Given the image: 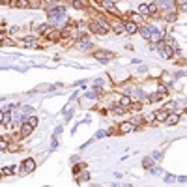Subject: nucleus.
I'll list each match as a JSON object with an SVG mask.
<instances>
[{"instance_id": "obj_9", "label": "nucleus", "mask_w": 187, "mask_h": 187, "mask_svg": "<svg viewBox=\"0 0 187 187\" xmlns=\"http://www.w3.org/2000/svg\"><path fill=\"white\" fill-rule=\"evenodd\" d=\"M153 118H157L159 122H165V118H166V110H157V112L153 114Z\"/></svg>"}, {"instance_id": "obj_6", "label": "nucleus", "mask_w": 187, "mask_h": 187, "mask_svg": "<svg viewBox=\"0 0 187 187\" xmlns=\"http://www.w3.org/2000/svg\"><path fill=\"white\" fill-rule=\"evenodd\" d=\"M23 165H25V172H32V170L36 169V163H34V159H26V161L23 163Z\"/></svg>"}, {"instance_id": "obj_24", "label": "nucleus", "mask_w": 187, "mask_h": 187, "mask_svg": "<svg viewBox=\"0 0 187 187\" xmlns=\"http://www.w3.org/2000/svg\"><path fill=\"white\" fill-rule=\"evenodd\" d=\"M2 114H4V112H0V122H2Z\"/></svg>"}, {"instance_id": "obj_10", "label": "nucleus", "mask_w": 187, "mask_h": 187, "mask_svg": "<svg viewBox=\"0 0 187 187\" xmlns=\"http://www.w3.org/2000/svg\"><path fill=\"white\" fill-rule=\"evenodd\" d=\"M152 30H153V28H142V30H140L142 38H144V39H150V36H152Z\"/></svg>"}, {"instance_id": "obj_16", "label": "nucleus", "mask_w": 187, "mask_h": 187, "mask_svg": "<svg viewBox=\"0 0 187 187\" xmlns=\"http://www.w3.org/2000/svg\"><path fill=\"white\" fill-rule=\"evenodd\" d=\"M10 148V144H8V140H0V152H4V150Z\"/></svg>"}, {"instance_id": "obj_13", "label": "nucleus", "mask_w": 187, "mask_h": 187, "mask_svg": "<svg viewBox=\"0 0 187 187\" xmlns=\"http://www.w3.org/2000/svg\"><path fill=\"white\" fill-rule=\"evenodd\" d=\"M138 13L148 15V4H140V6H138Z\"/></svg>"}, {"instance_id": "obj_22", "label": "nucleus", "mask_w": 187, "mask_h": 187, "mask_svg": "<svg viewBox=\"0 0 187 187\" xmlns=\"http://www.w3.org/2000/svg\"><path fill=\"white\" fill-rule=\"evenodd\" d=\"M114 112H116V114H122V112H124V109H122V107H116V109H114Z\"/></svg>"}, {"instance_id": "obj_3", "label": "nucleus", "mask_w": 187, "mask_h": 187, "mask_svg": "<svg viewBox=\"0 0 187 187\" xmlns=\"http://www.w3.org/2000/svg\"><path fill=\"white\" fill-rule=\"evenodd\" d=\"M124 28H125L127 34H137V32H138V26H137V23H135V21L125 23V25H124Z\"/></svg>"}, {"instance_id": "obj_23", "label": "nucleus", "mask_w": 187, "mask_h": 187, "mask_svg": "<svg viewBox=\"0 0 187 187\" xmlns=\"http://www.w3.org/2000/svg\"><path fill=\"white\" fill-rule=\"evenodd\" d=\"M39 30H41V32H49V25H43V26H41V28H39Z\"/></svg>"}, {"instance_id": "obj_1", "label": "nucleus", "mask_w": 187, "mask_h": 187, "mask_svg": "<svg viewBox=\"0 0 187 187\" xmlns=\"http://www.w3.org/2000/svg\"><path fill=\"white\" fill-rule=\"evenodd\" d=\"M159 53H161V56H165V58H172V54H174V49L170 45H165V43H159Z\"/></svg>"}, {"instance_id": "obj_4", "label": "nucleus", "mask_w": 187, "mask_h": 187, "mask_svg": "<svg viewBox=\"0 0 187 187\" xmlns=\"http://www.w3.org/2000/svg\"><path fill=\"white\" fill-rule=\"evenodd\" d=\"M135 129V125L133 124H129V122H124V124H120V133H131V131Z\"/></svg>"}, {"instance_id": "obj_17", "label": "nucleus", "mask_w": 187, "mask_h": 187, "mask_svg": "<svg viewBox=\"0 0 187 187\" xmlns=\"http://www.w3.org/2000/svg\"><path fill=\"white\" fill-rule=\"evenodd\" d=\"M28 124H30L32 127H36V125H38V118H36V116H32V118H28Z\"/></svg>"}, {"instance_id": "obj_15", "label": "nucleus", "mask_w": 187, "mask_h": 187, "mask_svg": "<svg viewBox=\"0 0 187 187\" xmlns=\"http://www.w3.org/2000/svg\"><path fill=\"white\" fill-rule=\"evenodd\" d=\"M73 6L75 8H84L86 2H84V0H73Z\"/></svg>"}, {"instance_id": "obj_2", "label": "nucleus", "mask_w": 187, "mask_h": 187, "mask_svg": "<svg viewBox=\"0 0 187 187\" xmlns=\"http://www.w3.org/2000/svg\"><path fill=\"white\" fill-rule=\"evenodd\" d=\"M94 58H97L99 62H109L110 58H112V54L110 53H103V51H97V53H94Z\"/></svg>"}, {"instance_id": "obj_18", "label": "nucleus", "mask_w": 187, "mask_h": 187, "mask_svg": "<svg viewBox=\"0 0 187 187\" xmlns=\"http://www.w3.org/2000/svg\"><path fill=\"white\" fill-rule=\"evenodd\" d=\"M25 43H26V47H32V45H36V41H34L32 38H26V39H25Z\"/></svg>"}, {"instance_id": "obj_12", "label": "nucleus", "mask_w": 187, "mask_h": 187, "mask_svg": "<svg viewBox=\"0 0 187 187\" xmlns=\"http://www.w3.org/2000/svg\"><path fill=\"white\" fill-rule=\"evenodd\" d=\"M41 6V2L39 0H28V8H32V10H36V8Z\"/></svg>"}, {"instance_id": "obj_19", "label": "nucleus", "mask_w": 187, "mask_h": 187, "mask_svg": "<svg viewBox=\"0 0 187 187\" xmlns=\"http://www.w3.org/2000/svg\"><path fill=\"white\" fill-rule=\"evenodd\" d=\"M174 19H176V13H172V11L166 13V21H174Z\"/></svg>"}, {"instance_id": "obj_20", "label": "nucleus", "mask_w": 187, "mask_h": 187, "mask_svg": "<svg viewBox=\"0 0 187 187\" xmlns=\"http://www.w3.org/2000/svg\"><path fill=\"white\" fill-rule=\"evenodd\" d=\"M152 165H153V161H152V159H144V166H146V169H150Z\"/></svg>"}, {"instance_id": "obj_21", "label": "nucleus", "mask_w": 187, "mask_h": 187, "mask_svg": "<svg viewBox=\"0 0 187 187\" xmlns=\"http://www.w3.org/2000/svg\"><path fill=\"white\" fill-rule=\"evenodd\" d=\"M140 109H142L140 103H133V110H140Z\"/></svg>"}, {"instance_id": "obj_8", "label": "nucleus", "mask_w": 187, "mask_h": 187, "mask_svg": "<svg viewBox=\"0 0 187 187\" xmlns=\"http://www.w3.org/2000/svg\"><path fill=\"white\" fill-rule=\"evenodd\" d=\"M90 30H94L95 34H107V32L99 26V23H90Z\"/></svg>"}, {"instance_id": "obj_25", "label": "nucleus", "mask_w": 187, "mask_h": 187, "mask_svg": "<svg viewBox=\"0 0 187 187\" xmlns=\"http://www.w3.org/2000/svg\"><path fill=\"white\" fill-rule=\"evenodd\" d=\"M0 176H2V172H0Z\"/></svg>"}, {"instance_id": "obj_14", "label": "nucleus", "mask_w": 187, "mask_h": 187, "mask_svg": "<svg viewBox=\"0 0 187 187\" xmlns=\"http://www.w3.org/2000/svg\"><path fill=\"white\" fill-rule=\"evenodd\" d=\"M120 103H122V105H131V99L129 97H127V95H122V97H120Z\"/></svg>"}, {"instance_id": "obj_11", "label": "nucleus", "mask_w": 187, "mask_h": 187, "mask_svg": "<svg viewBox=\"0 0 187 187\" xmlns=\"http://www.w3.org/2000/svg\"><path fill=\"white\" fill-rule=\"evenodd\" d=\"M13 6H17V8H28V0H17V2H13Z\"/></svg>"}, {"instance_id": "obj_7", "label": "nucleus", "mask_w": 187, "mask_h": 187, "mask_svg": "<svg viewBox=\"0 0 187 187\" xmlns=\"http://www.w3.org/2000/svg\"><path fill=\"white\" fill-rule=\"evenodd\" d=\"M32 129H34V127H32V125L28 124V122H26V124L21 127V137H28V135L32 133Z\"/></svg>"}, {"instance_id": "obj_5", "label": "nucleus", "mask_w": 187, "mask_h": 187, "mask_svg": "<svg viewBox=\"0 0 187 187\" xmlns=\"http://www.w3.org/2000/svg\"><path fill=\"white\" fill-rule=\"evenodd\" d=\"M166 124L169 125H174V124H178V122H180V116H178V114H166Z\"/></svg>"}]
</instances>
